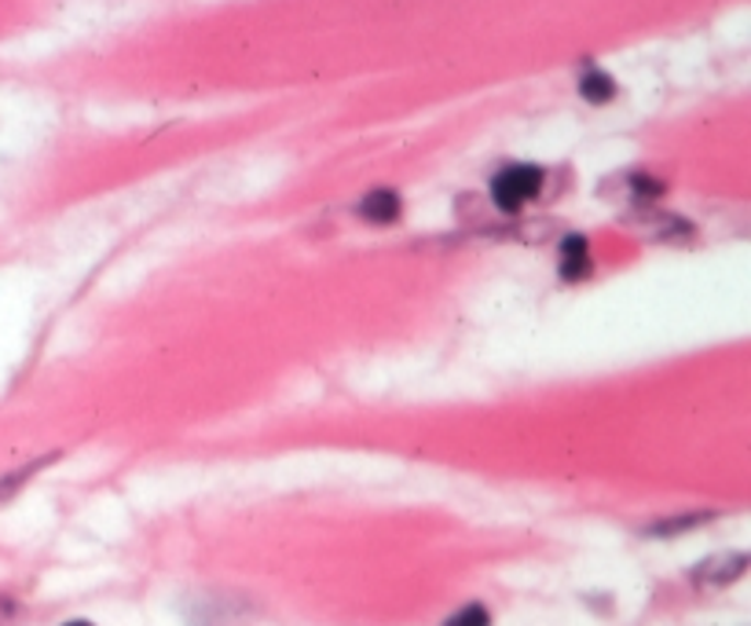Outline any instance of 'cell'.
<instances>
[{"mask_svg": "<svg viewBox=\"0 0 751 626\" xmlns=\"http://www.w3.org/2000/svg\"><path fill=\"white\" fill-rule=\"evenodd\" d=\"M12 619H15V604L0 597V626H4V623H12Z\"/></svg>", "mask_w": 751, "mask_h": 626, "instance_id": "obj_9", "label": "cell"}, {"mask_svg": "<svg viewBox=\"0 0 751 626\" xmlns=\"http://www.w3.org/2000/svg\"><path fill=\"white\" fill-rule=\"evenodd\" d=\"M45 461H52V458H41V461H34V466H23L19 472H8V477H0V502L12 499V494H15L19 488H23V483H26L30 477H34V472H37L41 466H45Z\"/></svg>", "mask_w": 751, "mask_h": 626, "instance_id": "obj_6", "label": "cell"}, {"mask_svg": "<svg viewBox=\"0 0 751 626\" xmlns=\"http://www.w3.org/2000/svg\"><path fill=\"white\" fill-rule=\"evenodd\" d=\"M400 209H404L400 194L389 191V187H378V191H370L363 202H359V216L370 220V224H393L400 216Z\"/></svg>", "mask_w": 751, "mask_h": 626, "instance_id": "obj_3", "label": "cell"}, {"mask_svg": "<svg viewBox=\"0 0 751 626\" xmlns=\"http://www.w3.org/2000/svg\"><path fill=\"white\" fill-rule=\"evenodd\" d=\"M67 626H92V623H85V619H78V623H67Z\"/></svg>", "mask_w": 751, "mask_h": 626, "instance_id": "obj_10", "label": "cell"}, {"mask_svg": "<svg viewBox=\"0 0 751 626\" xmlns=\"http://www.w3.org/2000/svg\"><path fill=\"white\" fill-rule=\"evenodd\" d=\"M630 187H635V194L638 198H657V194H663V183H657V180H649V176H635V180H630Z\"/></svg>", "mask_w": 751, "mask_h": 626, "instance_id": "obj_8", "label": "cell"}, {"mask_svg": "<svg viewBox=\"0 0 751 626\" xmlns=\"http://www.w3.org/2000/svg\"><path fill=\"white\" fill-rule=\"evenodd\" d=\"M591 275V253H586V238L572 235L561 242V279H586Z\"/></svg>", "mask_w": 751, "mask_h": 626, "instance_id": "obj_4", "label": "cell"}, {"mask_svg": "<svg viewBox=\"0 0 751 626\" xmlns=\"http://www.w3.org/2000/svg\"><path fill=\"white\" fill-rule=\"evenodd\" d=\"M444 626H492V612L484 608V604H466L451 615Z\"/></svg>", "mask_w": 751, "mask_h": 626, "instance_id": "obj_7", "label": "cell"}, {"mask_svg": "<svg viewBox=\"0 0 751 626\" xmlns=\"http://www.w3.org/2000/svg\"><path fill=\"white\" fill-rule=\"evenodd\" d=\"M580 92L586 103H608V99L616 96V81L605 70H586L580 77Z\"/></svg>", "mask_w": 751, "mask_h": 626, "instance_id": "obj_5", "label": "cell"}, {"mask_svg": "<svg viewBox=\"0 0 751 626\" xmlns=\"http://www.w3.org/2000/svg\"><path fill=\"white\" fill-rule=\"evenodd\" d=\"M539 191H542V169H536V165H509V169H503L492 180V202L503 213H517Z\"/></svg>", "mask_w": 751, "mask_h": 626, "instance_id": "obj_1", "label": "cell"}, {"mask_svg": "<svg viewBox=\"0 0 751 626\" xmlns=\"http://www.w3.org/2000/svg\"><path fill=\"white\" fill-rule=\"evenodd\" d=\"M744 571H748L744 554H722V557L704 560V564L693 571V579L704 582V586H729V582H737Z\"/></svg>", "mask_w": 751, "mask_h": 626, "instance_id": "obj_2", "label": "cell"}]
</instances>
